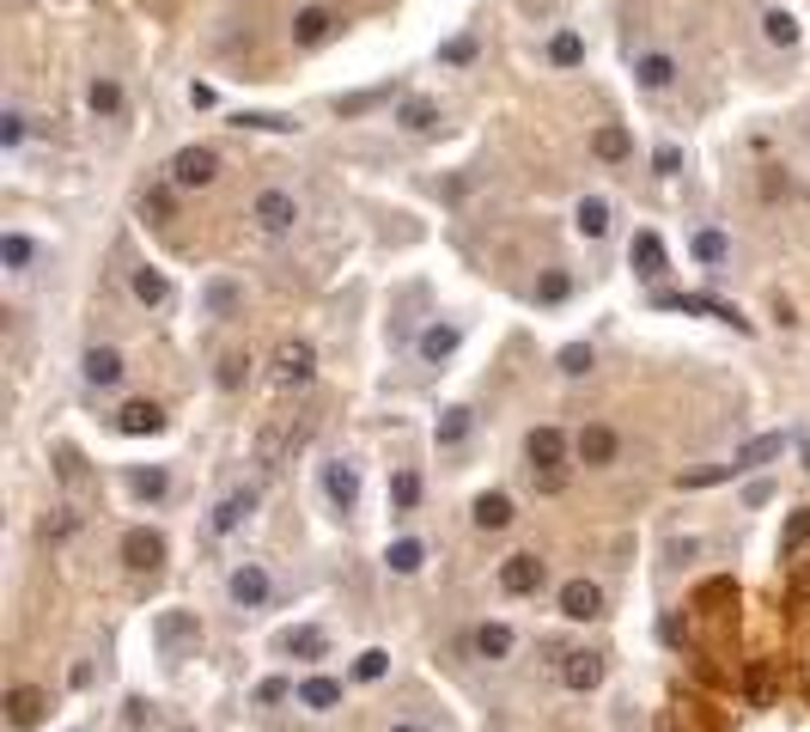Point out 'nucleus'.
<instances>
[{"instance_id": "6ab92c4d", "label": "nucleus", "mask_w": 810, "mask_h": 732, "mask_svg": "<svg viewBox=\"0 0 810 732\" xmlns=\"http://www.w3.org/2000/svg\"><path fill=\"white\" fill-rule=\"evenodd\" d=\"M610 202H603V196H580V208H573V233L585 238V245H603V238H610Z\"/></svg>"}, {"instance_id": "79ce46f5", "label": "nucleus", "mask_w": 810, "mask_h": 732, "mask_svg": "<svg viewBox=\"0 0 810 732\" xmlns=\"http://www.w3.org/2000/svg\"><path fill=\"white\" fill-rule=\"evenodd\" d=\"M384 671H390V654H384V647H366V654L353 659V678H360V684H378Z\"/></svg>"}, {"instance_id": "49530a36", "label": "nucleus", "mask_w": 810, "mask_h": 732, "mask_svg": "<svg viewBox=\"0 0 810 732\" xmlns=\"http://www.w3.org/2000/svg\"><path fill=\"white\" fill-rule=\"evenodd\" d=\"M561 373H566V379H585V373H591V348L566 343V348H561Z\"/></svg>"}, {"instance_id": "a19ab883", "label": "nucleus", "mask_w": 810, "mask_h": 732, "mask_svg": "<svg viewBox=\"0 0 810 732\" xmlns=\"http://www.w3.org/2000/svg\"><path fill=\"white\" fill-rule=\"evenodd\" d=\"M390 500H397V513H414V500H421V476H414V470H397V476H390Z\"/></svg>"}, {"instance_id": "f3484780", "label": "nucleus", "mask_w": 810, "mask_h": 732, "mask_svg": "<svg viewBox=\"0 0 810 732\" xmlns=\"http://www.w3.org/2000/svg\"><path fill=\"white\" fill-rule=\"evenodd\" d=\"M676 55H664V49H646L640 62H634V79H640V92H671L676 86Z\"/></svg>"}, {"instance_id": "dca6fc26", "label": "nucleus", "mask_w": 810, "mask_h": 732, "mask_svg": "<svg viewBox=\"0 0 810 732\" xmlns=\"http://www.w3.org/2000/svg\"><path fill=\"white\" fill-rule=\"evenodd\" d=\"M79 373H86V385H92V390H116L128 367H123V355H116V348H86Z\"/></svg>"}, {"instance_id": "ddd939ff", "label": "nucleus", "mask_w": 810, "mask_h": 732, "mask_svg": "<svg viewBox=\"0 0 810 732\" xmlns=\"http://www.w3.org/2000/svg\"><path fill=\"white\" fill-rule=\"evenodd\" d=\"M250 513H257V488H232V495H220V507H214V519H208V531H214V537H232V531L245 525Z\"/></svg>"}, {"instance_id": "f8f14e48", "label": "nucleus", "mask_w": 810, "mask_h": 732, "mask_svg": "<svg viewBox=\"0 0 810 732\" xmlns=\"http://www.w3.org/2000/svg\"><path fill=\"white\" fill-rule=\"evenodd\" d=\"M43 715H49V696L37 684H13V690H7V720H13V732H32Z\"/></svg>"}, {"instance_id": "5701e85b", "label": "nucleus", "mask_w": 810, "mask_h": 732, "mask_svg": "<svg viewBox=\"0 0 810 732\" xmlns=\"http://www.w3.org/2000/svg\"><path fill=\"white\" fill-rule=\"evenodd\" d=\"M238 306H245V287H238V281H208V287H201V312L208 318H232L238 312Z\"/></svg>"}, {"instance_id": "b1692460", "label": "nucleus", "mask_w": 810, "mask_h": 732, "mask_svg": "<svg viewBox=\"0 0 810 732\" xmlns=\"http://www.w3.org/2000/svg\"><path fill=\"white\" fill-rule=\"evenodd\" d=\"M591 153L603 159V165H622V159H634V135H627L622 123H603L591 135Z\"/></svg>"}, {"instance_id": "bb28decb", "label": "nucleus", "mask_w": 810, "mask_h": 732, "mask_svg": "<svg viewBox=\"0 0 810 732\" xmlns=\"http://www.w3.org/2000/svg\"><path fill=\"white\" fill-rule=\"evenodd\" d=\"M512 519H519L512 495H500V488H494V495H475V525H482V531H506Z\"/></svg>"}, {"instance_id": "09e8293b", "label": "nucleus", "mask_w": 810, "mask_h": 732, "mask_svg": "<svg viewBox=\"0 0 810 732\" xmlns=\"http://www.w3.org/2000/svg\"><path fill=\"white\" fill-rule=\"evenodd\" d=\"M652 165H658V177H676V172H683V153H676V147H658Z\"/></svg>"}, {"instance_id": "3c124183", "label": "nucleus", "mask_w": 810, "mask_h": 732, "mask_svg": "<svg viewBox=\"0 0 810 732\" xmlns=\"http://www.w3.org/2000/svg\"><path fill=\"white\" fill-rule=\"evenodd\" d=\"M470 55H475V44H470V37H458V44H445V62H470Z\"/></svg>"}, {"instance_id": "9b49d317", "label": "nucleus", "mask_w": 810, "mask_h": 732, "mask_svg": "<svg viewBox=\"0 0 810 732\" xmlns=\"http://www.w3.org/2000/svg\"><path fill=\"white\" fill-rule=\"evenodd\" d=\"M573 452H580V464L603 470V464H615V452H622V439H615V427L591 421V427H580V439H573Z\"/></svg>"}, {"instance_id": "f257e3e1", "label": "nucleus", "mask_w": 810, "mask_h": 732, "mask_svg": "<svg viewBox=\"0 0 810 732\" xmlns=\"http://www.w3.org/2000/svg\"><path fill=\"white\" fill-rule=\"evenodd\" d=\"M250 226H257L262 238H287L292 226H299V196H292V189H257Z\"/></svg>"}, {"instance_id": "7ed1b4c3", "label": "nucleus", "mask_w": 810, "mask_h": 732, "mask_svg": "<svg viewBox=\"0 0 810 732\" xmlns=\"http://www.w3.org/2000/svg\"><path fill=\"white\" fill-rule=\"evenodd\" d=\"M214 177H220V153H214V147H177L171 165H165V184H177V189H208Z\"/></svg>"}, {"instance_id": "412c9836", "label": "nucleus", "mask_w": 810, "mask_h": 732, "mask_svg": "<svg viewBox=\"0 0 810 732\" xmlns=\"http://www.w3.org/2000/svg\"><path fill=\"white\" fill-rule=\"evenodd\" d=\"M627 263H634V275H640V281H658L664 269H671V257H664V238H658V233H634V245H627Z\"/></svg>"}, {"instance_id": "cd10ccee", "label": "nucleus", "mask_w": 810, "mask_h": 732, "mask_svg": "<svg viewBox=\"0 0 810 732\" xmlns=\"http://www.w3.org/2000/svg\"><path fill=\"white\" fill-rule=\"evenodd\" d=\"M281 654L323 659V654H329V635H323V629H311V623H299V629H287V635H281Z\"/></svg>"}, {"instance_id": "473e14b6", "label": "nucleus", "mask_w": 810, "mask_h": 732, "mask_svg": "<svg viewBox=\"0 0 810 732\" xmlns=\"http://www.w3.org/2000/svg\"><path fill=\"white\" fill-rule=\"evenodd\" d=\"M397 123L409 128V135H427V128L439 123V104H433V98H402V110H397Z\"/></svg>"}, {"instance_id": "6e6552de", "label": "nucleus", "mask_w": 810, "mask_h": 732, "mask_svg": "<svg viewBox=\"0 0 810 732\" xmlns=\"http://www.w3.org/2000/svg\"><path fill=\"white\" fill-rule=\"evenodd\" d=\"M116 434H123V439H153V434H165V409H159L153 397H135V404L116 409Z\"/></svg>"}, {"instance_id": "c85d7f7f", "label": "nucleus", "mask_w": 810, "mask_h": 732, "mask_svg": "<svg viewBox=\"0 0 810 732\" xmlns=\"http://www.w3.org/2000/svg\"><path fill=\"white\" fill-rule=\"evenodd\" d=\"M470 654L475 659H512V629H506V623H482L470 635Z\"/></svg>"}, {"instance_id": "72a5a7b5", "label": "nucleus", "mask_w": 810, "mask_h": 732, "mask_svg": "<svg viewBox=\"0 0 810 732\" xmlns=\"http://www.w3.org/2000/svg\"><path fill=\"white\" fill-rule=\"evenodd\" d=\"M0 263L13 269V275H25V269L37 263V245L25 233H0Z\"/></svg>"}, {"instance_id": "f704fd0d", "label": "nucleus", "mask_w": 810, "mask_h": 732, "mask_svg": "<svg viewBox=\"0 0 810 732\" xmlns=\"http://www.w3.org/2000/svg\"><path fill=\"white\" fill-rule=\"evenodd\" d=\"M688 250H695V263L719 269V263H725V257H732V238L719 233V226H707V233H695V245H688Z\"/></svg>"}, {"instance_id": "393cba45", "label": "nucleus", "mask_w": 810, "mask_h": 732, "mask_svg": "<svg viewBox=\"0 0 810 732\" xmlns=\"http://www.w3.org/2000/svg\"><path fill=\"white\" fill-rule=\"evenodd\" d=\"M384 568H390V574H421V568H427V544H421V537H397V544L384 549Z\"/></svg>"}, {"instance_id": "5fc2aeb1", "label": "nucleus", "mask_w": 810, "mask_h": 732, "mask_svg": "<svg viewBox=\"0 0 810 732\" xmlns=\"http://www.w3.org/2000/svg\"><path fill=\"white\" fill-rule=\"evenodd\" d=\"M184 732H189V727H184Z\"/></svg>"}, {"instance_id": "a878e982", "label": "nucleus", "mask_w": 810, "mask_h": 732, "mask_svg": "<svg viewBox=\"0 0 810 732\" xmlns=\"http://www.w3.org/2000/svg\"><path fill=\"white\" fill-rule=\"evenodd\" d=\"M128 294H135L140 306H165V299H171V281H165V269L140 263L135 275H128Z\"/></svg>"}, {"instance_id": "4468645a", "label": "nucleus", "mask_w": 810, "mask_h": 732, "mask_svg": "<svg viewBox=\"0 0 810 732\" xmlns=\"http://www.w3.org/2000/svg\"><path fill=\"white\" fill-rule=\"evenodd\" d=\"M786 446H793L786 434H756L749 446H737V452H732V476H744V470H762V464H774V458H786Z\"/></svg>"}, {"instance_id": "20e7f679", "label": "nucleus", "mask_w": 810, "mask_h": 732, "mask_svg": "<svg viewBox=\"0 0 810 732\" xmlns=\"http://www.w3.org/2000/svg\"><path fill=\"white\" fill-rule=\"evenodd\" d=\"M226 598L238 610H262L269 598H275V580H269V568H262V561H238V568L226 574Z\"/></svg>"}, {"instance_id": "8fccbe9b", "label": "nucleus", "mask_w": 810, "mask_h": 732, "mask_svg": "<svg viewBox=\"0 0 810 732\" xmlns=\"http://www.w3.org/2000/svg\"><path fill=\"white\" fill-rule=\"evenodd\" d=\"M287 696H299V690H292L287 678H269V684L257 690V702H287Z\"/></svg>"}, {"instance_id": "423d86ee", "label": "nucleus", "mask_w": 810, "mask_h": 732, "mask_svg": "<svg viewBox=\"0 0 810 732\" xmlns=\"http://www.w3.org/2000/svg\"><path fill=\"white\" fill-rule=\"evenodd\" d=\"M317 483H323V500H329L336 513H353V507H360V464H353V458H329Z\"/></svg>"}, {"instance_id": "603ef678", "label": "nucleus", "mask_w": 810, "mask_h": 732, "mask_svg": "<svg viewBox=\"0 0 810 732\" xmlns=\"http://www.w3.org/2000/svg\"><path fill=\"white\" fill-rule=\"evenodd\" d=\"M384 732H421V727H402V720H397V727H384Z\"/></svg>"}, {"instance_id": "0eeeda50", "label": "nucleus", "mask_w": 810, "mask_h": 732, "mask_svg": "<svg viewBox=\"0 0 810 732\" xmlns=\"http://www.w3.org/2000/svg\"><path fill=\"white\" fill-rule=\"evenodd\" d=\"M554 605H561L566 623H591V617H603V586L597 580H566L554 593Z\"/></svg>"}, {"instance_id": "4be33fe9", "label": "nucleus", "mask_w": 810, "mask_h": 732, "mask_svg": "<svg viewBox=\"0 0 810 732\" xmlns=\"http://www.w3.org/2000/svg\"><path fill=\"white\" fill-rule=\"evenodd\" d=\"M561 684L566 690H597L603 684V654H561Z\"/></svg>"}, {"instance_id": "2eb2a0df", "label": "nucleus", "mask_w": 810, "mask_h": 732, "mask_svg": "<svg viewBox=\"0 0 810 732\" xmlns=\"http://www.w3.org/2000/svg\"><path fill=\"white\" fill-rule=\"evenodd\" d=\"M524 458H531V470H561L566 464V434H561V427H531Z\"/></svg>"}, {"instance_id": "1a4fd4ad", "label": "nucleus", "mask_w": 810, "mask_h": 732, "mask_svg": "<svg viewBox=\"0 0 810 732\" xmlns=\"http://www.w3.org/2000/svg\"><path fill=\"white\" fill-rule=\"evenodd\" d=\"M336 32H341V18L329 13V7H299V13H292V44L299 49H323Z\"/></svg>"}, {"instance_id": "2f4dec72", "label": "nucleus", "mask_w": 810, "mask_h": 732, "mask_svg": "<svg viewBox=\"0 0 810 732\" xmlns=\"http://www.w3.org/2000/svg\"><path fill=\"white\" fill-rule=\"evenodd\" d=\"M762 37L774 49H793L798 44V18L786 13V7H768V13H762Z\"/></svg>"}, {"instance_id": "f03ea898", "label": "nucleus", "mask_w": 810, "mask_h": 732, "mask_svg": "<svg viewBox=\"0 0 810 732\" xmlns=\"http://www.w3.org/2000/svg\"><path fill=\"white\" fill-rule=\"evenodd\" d=\"M153 641H159V654H165V659H189V654L201 647V623H196V610H159Z\"/></svg>"}, {"instance_id": "9d476101", "label": "nucleus", "mask_w": 810, "mask_h": 732, "mask_svg": "<svg viewBox=\"0 0 810 732\" xmlns=\"http://www.w3.org/2000/svg\"><path fill=\"white\" fill-rule=\"evenodd\" d=\"M311 373H317V355H311V343H281L275 348V385H311Z\"/></svg>"}, {"instance_id": "de8ad7c7", "label": "nucleus", "mask_w": 810, "mask_h": 732, "mask_svg": "<svg viewBox=\"0 0 810 732\" xmlns=\"http://www.w3.org/2000/svg\"><path fill=\"white\" fill-rule=\"evenodd\" d=\"M171 189H177V184H165V189H147V196H140V214L171 220Z\"/></svg>"}, {"instance_id": "c9c22d12", "label": "nucleus", "mask_w": 810, "mask_h": 732, "mask_svg": "<svg viewBox=\"0 0 810 732\" xmlns=\"http://www.w3.org/2000/svg\"><path fill=\"white\" fill-rule=\"evenodd\" d=\"M165 488H171V476H165L159 464H147V470H128V495H135V500H159Z\"/></svg>"}, {"instance_id": "a211bd4d", "label": "nucleus", "mask_w": 810, "mask_h": 732, "mask_svg": "<svg viewBox=\"0 0 810 732\" xmlns=\"http://www.w3.org/2000/svg\"><path fill=\"white\" fill-rule=\"evenodd\" d=\"M458 343H463V330H458V324H439V318H433V324L414 336V355L427 360V367H439V360L458 355Z\"/></svg>"}, {"instance_id": "58836bf2", "label": "nucleus", "mask_w": 810, "mask_h": 732, "mask_svg": "<svg viewBox=\"0 0 810 732\" xmlns=\"http://www.w3.org/2000/svg\"><path fill=\"white\" fill-rule=\"evenodd\" d=\"M805 544H810V507H798V513L786 519V531H780V556H798Z\"/></svg>"}, {"instance_id": "c03bdc74", "label": "nucleus", "mask_w": 810, "mask_h": 732, "mask_svg": "<svg viewBox=\"0 0 810 732\" xmlns=\"http://www.w3.org/2000/svg\"><path fill=\"white\" fill-rule=\"evenodd\" d=\"M250 379V355H220V390H238Z\"/></svg>"}, {"instance_id": "4c0bfd02", "label": "nucleus", "mask_w": 810, "mask_h": 732, "mask_svg": "<svg viewBox=\"0 0 810 732\" xmlns=\"http://www.w3.org/2000/svg\"><path fill=\"white\" fill-rule=\"evenodd\" d=\"M549 62H554V67H580V62H585V37H580V32H554Z\"/></svg>"}, {"instance_id": "7c9ffc66", "label": "nucleus", "mask_w": 810, "mask_h": 732, "mask_svg": "<svg viewBox=\"0 0 810 732\" xmlns=\"http://www.w3.org/2000/svg\"><path fill=\"white\" fill-rule=\"evenodd\" d=\"M299 708H311V715L341 708V684H336V678H306V684H299Z\"/></svg>"}, {"instance_id": "37998d69", "label": "nucleus", "mask_w": 810, "mask_h": 732, "mask_svg": "<svg viewBox=\"0 0 810 732\" xmlns=\"http://www.w3.org/2000/svg\"><path fill=\"white\" fill-rule=\"evenodd\" d=\"M566 294H573V281H566V269H549V275L536 281V299H543V306H561Z\"/></svg>"}, {"instance_id": "a18cd8bd", "label": "nucleus", "mask_w": 810, "mask_h": 732, "mask_svg": "<svg viewBox=\"0 0 810 732\" xmlns=\"http://www.w3.org/2000/svg\"><path fill=\"white\" fill-rule=\"evenodd\" d=\"M463 434H470V409H445V421H439V446H458Z\"/></svg>"}, {"instance_id": "ea45409f", "label": "nucleus", "mask_w": 810, "mask_h": 732, "mask_svg": "<svg viewBox=\"0 0 810 732\" xmlns=\"http://www.w3.org/2000/svg\"><path fill=\"white\" fill-rule=\"evenodd\" d=\"M232 128H269V135H287L292 116H275V110H238V116H232Z\"/></svg>"}, {"instance_id": "864d4df0", "label": "nucleus", "mask_w": 810, "mask_h": 732, "mask_svg": "<svg viewBox=\"0 0 810 732\" xmlns=\"http://www.w3.org/2000/svg\"><path fill=\"white\" fill-rule=\"evenodd\" d=\"M798 458H805V470H810V446H805V452H798Z\"/></svg>"}, {"instance_id": "c756f323", "label": "nucleus", "mask_w": 810, "mask_h": 732, "mask_svg": "<svg viewBox=\"0 0 810 732\" xmlns=\"http://www.w3.org/2000/svg\"><path fill=\"white\" fill-rule=\"evenodd\" d=\"M86 104H92V116H104V123H116L123 116V86L110 74H98L92 86H86Z\"/></svg>"}, {"instance_id": "39448f33", "label": "nucleus", "mask_w": 810, "mask_h": 732, "mask_svg": "<svg viewBox=\"0 0 810 732\" xmlns=\"http://www.w3.org/2000/svg\"><path fill=\"white\" fill-rule=\"evenodd\" d=\"M543 580H549V561L531 556V549H519V556H506V561H500V593H512V598L543 593Z\"/></svg>"}, {"instance_id": "aec40b11", "label": "nucleus", "mask_w": 810, "mask_h": 732, "mask_svg": "<svg viewBox=\"0 0 810 732\" xmlns=\"http://www.w3.org/2000/svg\"><path fill=\"white\" fill-rule=\"evenodd\" d=\"M123 561H128V568H135V574H153V568H159V561H165V537H159V531H128V537H123Z\"/></svg>"}, {"instance_id": "e433bc0d", "label": "nucleus", "mask_w": 810, "mask_h": 732, "mask_svg": "<svg viewBox=\"0 0 810 732\" xmlns=\"http://www.w3.org/2000/svg\"><path fill=\"white\" fill-rule=\"evenodd\" d=\"M25 135H32V116H25L18 104H7L0 110V147L13 153V147H25Z\"/></svg>"}]
</instances>
